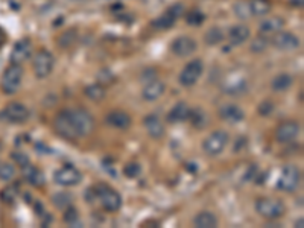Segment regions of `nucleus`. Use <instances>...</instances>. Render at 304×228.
Instances as JSON below:
<instances>
[{
    "mask_svg": "<svg viewBox=\"0 0 304 228\" xmlns=\"http://www.w3.org/2000/svg\"><path fill=\"white\" fill-rule=\"evenodd\" d=\"M84 94L93 102H100L105 97L107 91H105V87H102L100 84H91L84 88Z\"/></svg>",
    "mask_w": 304,
    "mask_h": 228,
    "instance_id": "27",
    "label": "nucleus"
},
{
    "mask_svg": "<svg viewBox=\"0 0 304 228\" xmlns=\"http://www.w3.org/2000/svg\"><path fill=\"white\" fill-rule=\"evenodd\" d=\"M54 64H55L54 55L46 49H40L32 60V67H34L35 76L38 79L47 78L54 70Z\"/></svg>",
    "mask_w": 304,
    "mask_h": 228,
    "instance_id": "4",
    "label": "nucleus"
},
{
    "mask_svg": "<svg viewBox=\"0 0 304 228\" xmlns=\"http://www.w3.org/2000/svg\"><path fill=\"white\" fill-rule=\"evenodd\" d=\"M54 180L57 184L60 186H64V187H72V186H76L81 183L82 180V175L79 170L72 166V164H66L63 166L61 169H58L57 172L54 174Z\"/></svg>",
    "mask_w": 304,
    "mask_h": 228,
    "instance_id": "10",
    "label": "nucleus"
},
{
    "mask_svg": "<svg viewBox=\"0 0 304 228\" xmlns=\"http://www.w3.org/2000/svg\"><path fill=\"white\" fill-rule=\"evenodd\" d=\"M234 13L239 19H248L251 17V13H249V7H248V2H237L234 5Z\"/></svg>",
    "mask_w": 304,
    "mask_h": 228,
    "instance_id": "38",
    "label": "nucleus"
},
{
    "mask_svg": "<svg viewBox=\"0 0 304 228\" xmlns=\"http://www.w3.org/2000/svg\"><path fill=\"white\" fill-rule=\"evenodd\" d=\"M78 219H79V211L75 207L69 205L64 211V222H67L69 225H73L78 222Z\"/></svg>",
    "mask_w": 304,
    "mask_h": 228,
    "instance_id": "39",
    "label": "nucleus"
},
{
    "mask_svg": "<svg viewBox=\"0 0 304 228\" xmlns=\"http://www.w3.org/2000/svg\"><path fill=\"white\" fill-rule=\"evenodd\" d=\"M32 52V44L29 38H23L20 41H17L11 50V63L13 64H22L25 61L29 60Z\"/></svg>",
    "mask_w": 304,
    "mask_h": 228,
    "instance_id": "15",
    "label": "nucleus"
},
{
    "mask_svg": "<svg viewBox=\"0 0 304 228\" xmlns=\"http://www.w3.org/2000/svg\"><path fill=\"white\" fill-rule=\"evenodd\" d=\"M175 22H177V19L166 11L163 16L157 17L154 22H152V26L157 28V29H169V28H172L175 25Z\"/></svg>",
    "mask_w": 304,
    "mask_h": 228,
    "instance_id": "31",
    "label": "nucleus"
},
{
    "mask_svg": "<svg viewBox=\"0 0 304 228\" xmlns=\"http://www.w3.org/2000/svg\"><path fill=\"white\" fill-rule=\"evenodd\" d=\"M196 49H198L196 41L192 37H186V35L175 38L172 41V44H171L172 53L177 55V56H180V58H186V56L193 55L196 52Z\"/></svg>",
    "mask_w": 304,
    "mask_h": 228,
    "instance_id": "12",
    "label": "nucleus"
},
{
    "mask_svg": "<svg viewBox=\"0 0 304 228\" xmlns=\"http://www.w3.org/2000/svg\"><path fill=\"white\" fill-rule=\"evenodd\" d=\"M22 170H23V177L26 178V181L29 184H32L34 187H40V186L44 184V181H46L44 180V174L41 172L38 167H35V166H32L29 163V164L23 166Z\"/></svg>",
    "mask_w": 304,
    "mask_h": 228,
    "instance_id": "22",
    "label": "nucleus"
},
{
    "mask_svg": "<svg viewBox=\"0 0 304 228\" xmlns=\"http://www.w3.org/2000/svg\"><path fill=\"white\" fill-rule=\"evenodd\" d=\"M256 211L265 219H278L284 214V205L280 199L260 198L256 202Z\"/></svg>",
    "mask_w": 304,
    "mask_h": 228,
    "instance_id": "6",
    "label": "nucleus"
},
{
    "mask_svg": "<svg viewBox=\"0 0 304 228\" xmlns=\"http://www.w3.org/2000/svg\"><path fill=\"white\" fill-rule=\"evenodd\" d=\"M271 43L274 44V47H277L280 50H284V52L295 50L301 44V41H299V38L296 35H293L292 32H281V31L272 35Z\"/></svg>",
    "mask_w": 304,
    "mask_h": 228,
    "instance_id": "13",
    "label": "nucleus"
},
{
    "mask_svg": "<svg viewBox=\"0 0 304 228\" xmlns=\"http://www.w3.org/2000/svg\"><path fill=\"white\" fill-rule=\"evenodd\" d=\"M224 90L227 91V94H242L246 90V82L243 79L237 81V82H231L227 87H224Z\"/></svg>",
    "mask_w": 304,
    "mask_h": 228,
    "instance_id": "35",
    "label": "nucleus"
},
{
    "mask_svg": "<svg viewBox=\"0 0 304 228\" xmlns=\"http://www.w3.org/2000/svg\"><path fill=\"white\" fill-rule=\"evenodd\" d=\"M218 217L212 211H199L193 217V225L198 228H215L218 226Z\"/></svg>",
    "mask_w": 304,
    "mask_h": 228,
    "instance_id": "24",
    "label": "nucleus"
},
{
    "mask_svg": "<svg viewBox=\"0 0 304 228\" xmlns=\"http://www.w3.org/2000/svg\"><path fill=\"white\" fill-rule=\"evenodd\" d=\"M76 40H78L76 32H75L73 29H70V31H67V32H64V34L60 35V38H58V44H60V47L67 49V47L73 46V44L76 43Z\"/></svg>",
    "mask_w": 304,
    "mask_h": 228,
    "instance_id": "32",
    "label": "nucleus"
},
{
    "mask_svg": "<svg viewBox=\"0 0 304 228\" xmlns=\"http://www.w3.org/2000/svg\"><path fill=\"white\" fill-rule=\"evenodd\" d=\"M251 35V31L246 25H234L228 31V41L231 46H240L243 44Z\"/></svg>",
    "mask_w": 304,
    "mask_h": 228,
    "instance_id": "20",
    "label": "nucleus"
},
{
    "mask_svg": "<svg viewBox=\"0 0 304 228\" xmlns=\"http://www.w3.org/2000/svg\"><path fill=\"white\" fill-rule=\"evenodd\" d=\"M299 183H301L299 169L296 166H293V164H289L281 170V175H280L278 183H277V189L290 193V192L296 190Z\"/></svg>",
    "mask_w": 304,
    "mask_h": 228,
    "instance_id": "7",
    "label": "nucleus"
},
{
    "mask_svg": "<svg viewBox=\"0 0 304 228\" xmlns=\"http://www.w3.org/2000/svg\"><path fill=\"white\" fill-rule=\"evenodd\" d=\"M23 79V69L20 64H11L2 75V81H0V87L5 94H14L22 85Z\"/></svg>",
    "mask_w": 304,
    "mask_h": 228,
    "instance_id": "3",
    "label": "nucleus"
},
{
    "mask_svg": "<svg viewBox=\"0 0 304 228\" xmlns=\"http://www.w3.org/2000/svg\"><path fill=\"white\" fill-rule=\"evenodd\" d=\"M269 46V40L266 38V35H257L256 38H252V41L249 43V50L254 53H262L268 49Z\"/></svg>",
    "mask_w": 304,
    "mask_h": 228,
    "instance_id": "30",
    "label": "nucleus"
},
{
    "mask_svg": "<svg viewBox=\"0 0 304 228\" xmlns=\"http://www.w3.org/2000/svg\"><path fill=\"white\" fill-rule=\"evenodd\" d=\"M123 174H125V177H128V178H131V180H134V178H137L140 174H141V166L138 164V163H128L125 167H123Z\"/></svg>",
    "mask_w": 304,
    "mask_h": 228,
    "instance_id": "34",
    "label": "nucleus"
},
{
    "mask_svg": "<svg viewBox=\"0 0 304 228\" xmlns=\"http://www.w3.org/2000/svg\"><path fill=\"white\" fill-rule=\"evenodd\" d=\"M299 124L295 121H286L280 124L275 130V140L278 143H289L299 134Z\"/></svg>",
    "mask_w": 304,
    "mask_h": 228,
    "instance_id": "14",
    "label": "nucleus"
},
{
    "mask_svg": "<svg viewBox=\"0 0 304 228\" xmlns=\"http://www.w3.org/2000/svg\"><path fill=\"white\" fill-rule=\"evenodd\" d=\"M228 142H230V136L222 130H216L204 140L202 149H204V152L209 157H216L227 148Z\"/></svg>",
    "mask_w": 304,
    "mask_h": 228,
    "instance_id": "5",
    "label": "nucleus"
},
{
    "mask_svg": "<svg viewBox=\"0 0 304 228\" xmlns=\"http://www.w3.org/2000/svg\"><path fill=\"white\" fill-rule=\"evenodd\" d=\"M52 201L58 208H67L70 205V202H72V196L67 195V193H57L52 198Z\"/></svg>",
    "mask_w": 304,
    "mask_h": 228,
    "instance_id": "37",
    "label": "nucleus"
},
{
    "mask_svg": "<svg viewBox=\"0 0 304 228\" xmlns=\"http://www.w3.org/2000/svg\"><path fill=\"white\" fill-rule=\"evenodd\" d=\"M292 84H293V79H292L290 75H287V73H280V75H277V76L271 81V88H272L274 91L281 93V91L289 90V88L292 87Z\"/></svg>",
    "mask_w": 304,
    "mask_h": 228,
    "instance_id": "26",
    "label": "nucleus"
},
{
    "mask_svg": "<svg viewBox=\"0 0 304 228\" xmlns=\"http://www.w3.org/2000/svg\"><path fill=\"white\" fill-rule=\"evenodd\" d=\"M274 108H275V105L271 100H265L259 105V114H262L263 118H268L269 114L274 111Z\"/></svg>",
    "mask_w": 304,
    "mask_h": 228,
    "instance_id": "41",
    "label": "nucleus"
},
{
    "mask_svg": "<svg viewBox=\"0 0 304 228\" xmlns=\"http://www.w3.org/2000/svg\"><path fill=\"white\" fill-rule=\"evenodd\" d=\"M54 130H55V133L60 137H63L66 140L75 142V140L79 139L78 134H76V131H75V128H73V125H72V122H70L67 109H63V111H60L57 114V118L54 121Z\"/></svg>",
    "mask_w": 304,
    "mask_h": 228,
    "instance_id": "9",
    "label": "nucleus"
},
{
    "mask_svg": "<svg viewBox=\"0 0 304 228\" xmlns=\"http://www.w3.org/2000/svg\"><path fill=\"white\" fill-rule=\"evenodd\" d=\"M14 196H16V190H14L13 187L5 189V190H4V193H2V198H7L8 201H13V199H14Z\"/></svg>",
    "mask_w": 304,
    "mask_h": 228,
    "instance_id": "44",
    "label": "nucleus"
},
{
    "mask_svg": "<svg viewBox=\"0 0 304 228\" xmlns=\"http://www.w3.org/2000/svg\"><path fill=\"white\" fill-rule=\"evenodd\" d=\"M11 157H13V160H14L20 167H23V166H26V164L31 163V161H29V157H28L25 152H20V151H14V152L11 154Z\"/></svg>",
    "mask_w": 304,
    "mask_h": 228,
    "instance_id": "40",
    "label": "nucleus"
},
{
    "mask_svg": "<svg viewBox=\"0 0 304 228\" xmlns=\"http://www.w3.org/2000/svg\"><path fill=\"white\" fill-rule=\"evenodd\" d=\"M225 35H224V31L218 26L215 28H210L206 34H204V43L207 46H218L224 41Z\"/></svg>",
    "mask_w": 304,
    "mask_h": 228,
    "instance_id": "28",
    "label": "nucleus"
},
{
    "mask_svg": "<svg viewBox=\"0 0 304 228\" xmlns=\"http://www.w3.org/2000/svg\"><path fill=\"white\" fill-rule=\"evenodd\" d=\"M186 22L192 26H199L202 22H204V14L198 10H192L189 11V14L186 16Z\"/></svg>",
    "mask_w": 304,
    "mask_h": 228,
    "instance_id": "36",
    "label": "nucleus"
},
{
    "mask_svg": "<svg viewBox=\"0 0 304 228\" xmlns=\"http://www.w3.org/2000/svg\"><path fill=\"white\" fill-rule=\"evenodd\" d=\"M251 16H266L271 11V2L269 0H249L248 2Z\"/></svg>",
    "mask_w": 304,
    "mask_h": 228,
    "instance_id": "25",
    "label": "nucleus"
},
{
    "mask_svg": "<svg viewBox=\"0 0 304 228\" xmlns=\"http://www.w3.org/2000/svg\"><path fill=\"white\" fill-rule=\"evenodd\" d=\"M187 121H190L192 125L196 127V128H202V127H206V124H207L206 112L202 111L201 108L190 109V114H189V119Z\"/></svg>",
    "mask_w": 304,
    "mask_h": 228,
    "instance_id": "29",
    "label": "nucleus"
},
{
    "mask_svg": "<svg viewBox=\"0 0 304 228\" xmlns=\"http://www.w3.org/2000/svg\"><path fill=\"white\" fill-rule=\"evenodd\" d=\"M105 122L111 127V128H116V130H128L132 124V119L131 116L126 112V111H122V109H114V111H110L105 118Z\"/></svg>",
    "mask_w": 304,
    "mask_h": 228,
    "instance_id": "16",
    "label": "nucleus"
},
{
    "mask_svg": "<svg viewBox=\"0 0 304 228\" xmlns=\"http://www.w3.org/2000/svg\"><path fill=\"white\" fill-rule=\"evenodd\" d=\"M302 223H304V222H302V219H299V220H296V223H295V225H296V226H299V228H302Z\"/></svg>",
    "mask_w": 304,
    "mask_h": 228,
    "instance_id": "45",
    "label": "nucleus"
},
{
    "mask_svg": "<svg viewBox=\"0 0 304 228\" xmlns=\"http://www.w3.org/2000/svg\"><path fill=\"white\" fill-rule=\"evenodd\" d=\"M168 13L169 14H172L177 20L184 14V7L181 5V4H177V5H172V7H169L168 8Z\"/></svg>",
    "mask_w": 304,
    "mask_h": 228,
    "instance_id": "42",
    "label": "nucleus"
},
{
    "mask_svg": "<svg viewBox=\"0 0 304 228\" xmlns=\"http://www.w3.org/2000/svg\"><path fill=\"white\" fill-rule=\"evenodd\" d=\"M143 125L149 134V137L152 139H162L165 136V125L162 122L160 118H157L156 114H149V116L144 118Z\"/></svg>",
    "mask_w": 304,
    "mask_h": 228,
    "instance_id": "19",
    "label": "nucleus"
},
{
    "mask_svg": "<svg viewBox=\"0 0 304 228\" xmlns=\"http://www.w3.org/2000/svg\"><path fill=\"white\" fill-rule=\"evenodd\" d=\"M219 118L228 124H239L243 121L245 118V112L243 109L236 105V103H224L219 108Z\"/></svg>",
    "mask_w": 304,
    "mask_h": 228,
    "instance_id": "17",
    "label": "nucleus"
},
{
    "mask_svg": "<svg viewBox=\"0 0 304 228\" xmlns=\"http://www.w3.org/2000/svg\"><path fill=\"white\" fill-rule=\"evenodd\" d=\"M70 122L78 134V137H87L94 131V118L85 108H70L67 109Z\"/></svg>",
    "mask_w": 304,
    "mask_h": 228,
    "instance_id": "1",
    "label": "nucleus"
},
{
    "mask_svg": "<svg viewBox=\"0 0 304 228\" xmlns=\"http://www.w3.org/2000/svg\"><path fill=\"white\" fill-rule=\"evenodd\" d=\"M165 90H166L165 82L156 78V79H152V81H149V82L144 84V87H143V90H141V97H143L144 100H149V102L157 100L159 97L163 96Z\"/></svg>",
    "mask_w": 304,
    "mask_h": 228,
    "instance_id": "18",
    "label": "nucleus"
},
{
    "mask_svg": "<svg viewBox=\"0 0 304 228\" xmlns=\"http://www.w3.org/2000/svg\"><path fill=\"white\" fill-rule=\"evenodd\" d=\"M2 116L10 124H25L29 119V109L20 102H11L4 108Z\"/></svg>",
    "mask_w": 304,
    "mask_h": 228,
    "instance_id": "11",
    "label": "nucleus"
},
{
    "mask_svg": "<svg viewBox=\"0 0 304 228\" xmlns=\"http://www.w3.org/2000/svg\"><path fill=\"white\" fill-rule=\"evenodd\" d=\"M190 106L186 102H178L172 106V109L168 112V122L169 124H180L189 119Z\"/></svg>",
    "mask_w": 304,
    "mask_h": 228,
    "instance_id": "21",
    "label": "nucleus"
},
{
    "mask_svg": "<svg viewBox=\"0 0 304 228\" xmlns=\"http://www.w3.org/2000/svg\"><path fill=\"white\" fill-rule=\"evenodd\" d=\"M141 82H149V81H152V79H156L157 78V72L154 70V69H146L143 73H141Z\"/></svg>",
    "mask_w": 304,
    "mask_h": 228,
    "instance_id": "43",
    "label": "nucleus"
},
{
    "mask_svg": "<svg viewBox=\"0 0 304 228\" xmlns=\"http://www.w3.org/2000/svg\"><path fill=\"white\" fill-rule=\"evenodd\" d=\"M14 177H16V167L11 163H2V164H0V180L8 183Z\"/></svg>",
    "mask_w": 304,
    "mask_h": 228,
    "instance_id": "33",
    "label": "nucleus"
},
{
    "mask_svg": "<svg viewBox=\"0 0 304 228\" xmlns=\"http://www.w3.org/2000/svg\"><path fill=\"white\" fill-rule=\"evenodd\" d=\"M202 73H204V63L201 60H193L181 70L178 81L183 87H193L199 81Z\"/></svg>",
    "mask_w": 304,
    "mask_h": 228,
    "instance_id": "8",
    "label": "nucleus"
},
{
    "mask_svg": "<svg viewBox=\"0 0 304 228\" xmlns=\"http://www.w3.org/2000/svg\"><path fill=\"white\" fill-rule=\"evenodd\" d=\"M283 28H284V20L281 17H272V19L263 20L259 26V31L262 35H274L280 32Z\"/></svg>",
    "mask_w": 304,
    "mask_h": 228,
    "instance_id": "23",
    "label": "nucleus"
},
{
    "mask_svg": "<svg viewBox=\"0 0 304 228\" xmlns=\"http://www.w3.org/2000/svg\"><path fill=\"white\" fill-rule=\"evenodd\" d=\"M96 192V199L100 201V205H102L107 211H117L122 207V196L119 192H116L114 189H111L107 184H99L94 187Z\"/></svg>",
    "mask_w": 304,
    "mask_h": 228,
    "instance_id": "2",
    "label": "nucleus"
}]
</instances>
